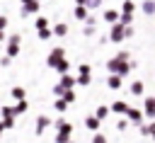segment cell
<instances>
[{
	"instance_id": "603a6c76",
	"label": "cell",
	"mask_w": 155,
	"mask_h": 143,
	"mask_svg": "<svg viewBox=\"0 0 155 143\" xmlns=\"http://www.w3.org/2000/svg\"><path fill=\"white\" fill-rule=\"evenodd\" d=\"M114 111H121V114H124V111H128V104H124V102H116V104H114Z\"/></svg>"
},
{
	"instance_id": "ba28073f",
	"label": "cell",
	"mask_w": 155,
	"mask_h": 143,
	"mask_svg": "<svg viewBox=\"0 0 155 143\" xmlns=\"http://www.w3.org/2000/svg\"><path fill=\"white\" fill-rule=\"evenodd\" d=\"M140 10H143V15H155V0H143Z\"/></svg>"
},
{
	"instance_id": "4fadbf2b",
	"label": "cell",
	"mask_w": 155,
	"mask_h": 143,
	"mask_svg": "<svg viewBox=\"0 0 155 143\" xmlns=\"http://www.w3.org/2000/svg\"><path fill=\"white\" fill-rule=\"evenodd\" d=\"M119 12H121V10H119ZM119 22H121L124 27H131V22H133V15H131V12H121V19H119Z\"/></svg>"
},
{
	"instance_id": "8992f818",
	"label": "cell",
	"mask_w": 155,
	"mask_h": 143,
	"mask_svg": "<svg viewBox=\"0 0 155 143\" xmlns=\"http://www.w3.org/2000/svg\"><path fill=\"white\" fill-rule=\"evenodd\" d=\"M53 36H58V39L68 36V24H65V22H58V24L53 27Z\"/></svg>"
},
{
	"instance_id": "6da1fadb",
	"label": "cell",
	"mask_w": 155,
	"mask_h": 143,
	"mask_svg": "<svg viewBox=\"0 0 155 143\" xmlns=\"http://www.w3.org/2000/svg\"><path fill=\"white\" fill-rule=\"evenodd\" d=\"M131 36H133V27H124L121 22L109 29V41L111 44H121L124 39H131Z\"/></svg>"
},
{
	"instance_id": "ac0fdd59",
	"label": "cell",
	"mask_w": 155,
	"mask_h": 143,
	"mask_svg": "<svg viewBox=\"0 0 155 143\" xmlns=\"http://www.w3.org/2000/svg\"><path fill=\"white\" fill-rule=\"evenodd\" d=\"M121 12H131V15H133V12H136V5H133V0L124 2V5H121Z\"/></svg>"
},
{
	"instance_id": "d6a6232c",
	"label": "cell",
	"mask_w": 155,
	"mask_h": 143,
	"mask_svg": "<svg viewBox=\"0 0 155 143\" xmlns=\"http://www.w3.org/2000/svg\"><path fill=\"white\" fill-rule=\"evenodd\" d=\"M87 126H90V128H97V119L90 116V119H87Z\"/></svg>"
},
{
	"instance_id": "d6986e66",
	"label": "cell",
	"mask_w": 155,
	"mask_h": 143,
	"mask_svg": "<svg viewBox=\"0 0 155 143\" xmlns=\"http://www.w3.org/2000/svg\"><path fill=\"white\" fill-rule=\"evenodd\" d=\"M82 34H85V36H94V34H97V27H92V24H85V27H82Z\"/></svg>"
},
{
	"instance_id": "ffe728a7",
	"label": "cell",
	"mask_w": 155,
	"mask_h": 143,
	"mask_svg": "<svg viewBox=\"0 0 155 143\" xmlns=\"http://www.w3.org/2000/svg\"><path fill=\"white\" fill-rule=\"evenodd\" d=\"M12 97H15L17 102H22V99H24V90H22V87H12Z\"/></svg>"
},
{
	"instance_id": "484cf974",
	"label": "cell",
	"mask_w": 155,
	"mask_h": 143,
	"mask_svg": "<svg viewBox=\"0 0 155 143\" xmlns=\"http://www.w3.org/2000/svg\"><path fill=\"white\" fill-rule=\"evenodd\" d=\"M63 99H65V102H75V92H73V90H65Z\"/></svg>"
},
{
	"instance_id": "f546056e",
	"label": "cell",
	"mask_w": 155,
	"mask_h": 143,
	"mask_svg": "<svg viewBox=\"0 0 155 143\" xmlns=\"http://www.w3.org/2000/svg\"><path fill=\"white\" fill-rule=\"evenodd\" d=\"M78 85H90V78H85V75H78Z\"/></svg>"
},
{
	"instance_id": "2e32d148",
	"label": "cell",
	"mask_w": 155,
	"mask_h": 143,
	"mask_svg": "<svg viewBox=\"0 0 155 143\" xmlns=\"http://www.w3.org/2000/svg\"><path fill=\"white\" fill-rule=\"evenodd\" d=\"M143 87H145V85H143L140 80H136V82L131 85V92H133V95H143Z\"/></svg>"
},
{
	"instance_id": "30bf717a",
	"label": "cell",
	"mask_w": 155,
	"mask_h": 143,
	"mask_svg": "<svg viewBox=\"0 0 155 143\" xmlns=\"http://www.w3.org/2000/svg\"><path fill=\"white\" fill-rule=\"evenodd\" d=\"M34 27H36V32L48 29V19H46V17H36V19H34Z\"/></svg>"
},
{
	"instance_id": "74e56055",
	"label": "cell",
	"mask_w": 155,
	"mask_h": 143,
	"mask_svg": "<svg viewBox=\"0 0 155 143\" xmlns=\"http://www.w3.org/2000/svg\"><path fill=\"white\" fill-rule=\"evenodd\" d=\"M124 2H128V0H124Z\"/></svg>"
},
{
	"instance_id": "e575fe53",
	"label": "cell",
	"mask_w": 155,
	"mask_h": 143,
	"mask_svg": "<svg viewBox=\"0 0 155 143\" xmlns=\"http://www.w3.org/2000/svg\"><path fill=\"white\" fill-rule=\"evenodd\" d=\"M75 5H85L87 7V0H75Z\"/></svg>"
},
{
	"instance_id": "8d00e7d4",
	"label": "cell",
	"mask_w": 155,
	"mask_h": 143,
	"mask_svg": "<svg viewBox=\"0 0 155 143\" xmlns=\"http://www.w3.org/2000/svg\"><path fill=\"white\" fill-rule=\"evenodd\" d=\"M0 51H2V44H0Z\"/></svg>"
},
{
	"instance_id": "52a82bcc",
	"label": "cell",
	"mask_w": 155,
	"mask_h": 143,
	"mask_svg": "<svg viewBox=\"0 0 155 143\" xmlns=\"http://www.w3.org/2000/svg\"><path fill=\"white\" fill-rule=\"evenodd\" d=\"M75 82H78V80H75V78H73L70 73H68V75H61V82H58V85H61L63 90H70V87H73Z\"/></svg>"
},
{
	"instance_id": "7a4b0ae2",
	"label": "cell",
	"mask_w": 155,
	"mask_h": 143,
	"mask_svg": "<svg viewBox=\"0 0 155 143\" xmlns=\"http://www.w3.org/2000/svg\"><path fill=\"white\" fill-rule=\"evenodd\" d=\"M61 61H65V48H63V46H56V48H51V53L46 56V63H48L51 68H56Z\"/></svg>"
},
{
	"instance_id": "5b68a950",
	"label": "cell",
	"mask_w": 155,
	"mask_h": 143,
	"mask_svg": "<svg viewBox=\"0 0 155 143\" xmlns=\"http://www.w3.org/2000/svg\"><path fill=\"white\" fill-rule=\"evenodd\" d=\"M92 12L85 7V5H75V10H73V17L75 19H80V22H87V17H90Z\"/></svg>"
},
{
	"instance_id": "9a60e30c",
	"label": "cell",
	"mask_w": 155,
	"mask_h": 143,
	"mask_svg": "<svg viewBox=\"0 0 155 143\" xmlns=\"http://www.w3.org/2000/svg\"><path fill=\"white\" fill-rule=\"evenodd\" d=\"M7 44H17V46H19V44H22V34H19V32L10 34V36H7Z\"/></svg>"
},
{
	"instance_id": "83f0119b",
	"label": "cell",
	"mask_w": 155,
	"mask_h": 143,
	"mask_svg": "<svg viewBox=\"0 0 155 143\" xmlns=\"http://www.w3.org/2000/svg\"><path fill=\"white\" fill-rule=\"evenodd\" d=\"M5 29H7V17L0 15V32H5Z\"/></svg>"
},
{
	"instance_id": "e0dca14e",
	"label": "cell",
	"mask_w": 155,
	"mask_h": 143,
	"mask_svg": "<svg viewBox=\"0 0 155 143\" xmlns=\"http://www.w3.org/2000/svg\"><path fill=\"white\" fill-rule=\"evenodd\" d=\"M46 126H48V119H46V116H39V119H36V131L41 133Z\"/></svg>"
},
{
	"instance_id": "7402d4cb",
	"label": "cell",
	"mask_w": 155,
	"mask_h": 143,
	"mask_svg": "<svg viewBox=\"0 0 155 143\" xmlns=\"http://www.w3.org/2000/svg\"><path fill=\"white\" fill-rule=\"evenodd\" d=\"M90 70H92V68H90L87 63H82V65L78 68V73H80V75H85V78H90Z\"/></svg>"
},
{
	"instance_id": "4316f807",
	"label": "cell",
	"mask_w": 155,
	"mask_h": 143,
	"mask_svg": "<svg viewBox=\"0 0 155 143\" xmlns=\"http://www.w3.org/2000/svg\"><path fill=\"white\" fill-rule=\"evenodd\" d=\"M24 109H27V102L22 99V102H17V107H15V114H22Z\"/></svg>"
},
{
	"instance_id": "277c9868",
	"label": "cell",
	"mask_w": 155,
	"mask_h": 143,
	"mask_svg": "<svg viewBox=\"0 0 155 143\" xmlns=\"http://www.w3.org/2000/svg\"><path fill=\"white\" fill-rule=\"evenodd\" d=\"M39 5H41V2H34V0H29V2H22V17L36 15V12H39Z\"/></svg>"
},
{
	"instance_id": "d4e9b609",
	"label": "cell",
	"mask_w": 155,
	"mask_h": 143,
	"mask_svg": "<svg viewBox=\"0 0 155 143\" xmlns=\"http://www.w3.org/2000/svg\"><path fill=\"white\" fill-rule=\"evenodd\" d=\"M10 63H12V58H10V56H0V68H7Z\"/></svg>"
},
{
	"instance_id": "1f68e13d",
	"label": "cell",
	"mask_w": 155,
	"mask_h": 143,
	"mask_svg": "<svg viewBox=\"0 0 155 143\" xmlns=\"http://www.w3.org/2000/svg\"><path fill=\"white\" fill-rule=\"evenodd\" d=\"M97 116H99V119L107 116V107H99V109H97Z\"/></svg>"
},
{
	"instance_id": "5bb4252c",
	"label": "cell",
	"mask_w": 155,
	"mask_h": 143,
	"mask_svg": "<svg viewBox=\"0 0 155 143\" xmlns=\"http://www.w3.org/2000/svg\"><path fill=\"white\" fill-rule=\"evenodd\" d=\"M36 34H39V39H41V41H48V39L53 36V29L48 27V29H41V32H36Z\"/></svg>"
},
{
	"instance_id": "7c38bea8",
	"label": "cell",
	"mask_w": 155,
	"mask_h": 143,
	"mask_svg": "<svg viewBox=\"0 0 155 143\" xmlns=\"http://www.w3.org/2000/svg\"><path fill=\"white\" fill-rule=\"evenodd\" d=\"M68 70H70V63H68V61H61V63L56 65V73H58V75H68Z\"/></svg>"
},
{
	"instance_id": "cb8c5ba5",
	"label": "cell",
	"mask_w": 155,
	"mask_h": 143,
	"mask_svg": "<svg viewBox=\"0 0 155 143\" xmlns=\"http://www.w3.org/2000/svg\"><path fill=\"white\" fill-rule=\"evenodd\" d=\"M145 107H148V114H155V99H145Z\"/></svg>"
},
{
	"instance_id": "9c48e42d",
	"label": "cell",
	"mask_w": 155,
	"mask_h": 143,
	"mask_svg": "<svg viewBox=\"0 0 155 143\" xmlns=\"http://www.w3.org/2000/svg\"><path fill=\"white\" fill-rule=\"evenodd\" d=\"M107 85H109L111 90H119V87H121V75H109V78H107Z\"/></svg>"
},
{
	"instance_id": "4dcf8cb0",
	"label": "cell",
	"mask_w": 155,
	"mask_h": 143,
	"mask_svg": "<svg viewBox=\"0 0 155 143\" xmlns=\"http://www.w3.org/2000/svg\"><path fill=\"white\" fill-rule=\"evenodd\" d=\"M65 104H68L65 99H58V102H56V109H58V111H63V109H65Z\"/></svg>"
},
{
	"instance_id": "3957f363",
	"label": "cell",
	"mask_w": 155,
	"mask_h": 143,
	"mask_svg": "<svg viewBox=\"0 0 155 143\" xmlns=\"http://www.w3.org/2000/svg\"><path fill=\"white\" fill-rule=\"evenodd\" d=\"M102 19H104L109 27H114V24H119L121 12H119V10H104V12H102Z\"/></svg>"
},
{
	"instance_id": "8fae6325",
	"label": "cell",
	"mask_w": 155,
	"mask_h": 143,
	"mask_svg": "<svg viewBox=\"0 0 155 143\" xmlns=\"http://www.w3.org/2000/svg\"><path fill=\"white\" fill-rule=\"evenodd\" d=\"M5 56H10V58L19 56V46H17V44H7V48H5Z\"/></svg>"
},
{
	"instance_id": "d590c367",
	"label": "cell",
	"mask_w": 155,
	"mask_h": 143,
	"mask_svg": "<svg viewBox=\"0 0 155 143\" xmlns=\"http://www.w3.org/2000/svg\"><path fill=\"white\" fill-rule=\"evenodd\" d=\"M2 41H5V32H0V44H2Z\"/></svg>"
},
{
	"instance_id": "f1b7e54d",
	"label": "cell",
	"mask_w": 155,
	"mask_h": 143,
	"mask_svg": "<svg viewBox=\"0 0 155 143\" xmlns=\"http://www.w3.org/2000/svg\"><path fill=\"white\" fill-rule=\"evenodd\" d=\"M85 24H92V27H97V15H90V17H87V22H85Z\"/></svg>"
},
{
	"instance_id": "836d02e7",
	"label": "cell",
	"mask_w": 155,
	"mask_h": 143,
	"mask_svg": "<svg viewBox=\"0 0 155 143\" xmlns=\"http://www.w3.org/2000/svg\"><path fill=\"white\" fill-rule=\"evenodd\" d=\"M94 143H107V141H104V136H97V138H94Z\"/></svg>"
},
{
	"instance_id": "44dd1931",
	"label": "cell",
	"mask_w": 155,
	"mask_h": 143,
	"mask_svg": "<svg viewBox=\"0 0 155 143\" xmlns=\"http://www.w3.org/2000/svg\"><path fill=\"white\" fill-rule=\"evenodd\" d=\"M102 7V0H87V10L92 12V10H99Z\"/></svg>"
}]
</instances>
